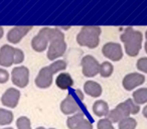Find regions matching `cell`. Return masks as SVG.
Here are the masks:
<instances>
[{
	"label": "cell",
	"instance_id": "1",
	"mask_svg": "<svg viewBox=\"0 0 147 129\" xmlns=\"http://www.w3.org/2000/svg\"><path fill=\"white\" fill-rule=\"evenodd\" d=\"M67 67V63L63 59H57L49 66L43 67L37 74L34 80V84L39 89H47L51 86L53 82V76L57 73L65 71Z\"/></svg>",
	"mask_w": 147,
	"mask_h": 129
},
{
	"label": "cell",
	"instance_id": "2",
	"mask_svg": "<svg viewBox=\"0 0 147 129\" xmlns=\"http://www.w3.org/2000/svg\"><path fill=\"white\" fill-rule=\"evenodd\" d=\"M120 39L124 43L125 53L127 55L134 57L139 55L143 41V34L141 31L136 30L133 27H127L120 35Z\"/></svg>",
	"mask_w": 147,
	"mask_h": 129
},
{
	"label": "cell",
	"instance_id": "3",
	"mask_svg": "<svg viewBox=\"0 0 147 129\" xmlns=\"http://www.w3.org/2000/svg\"><path fill=\"white\" fill-rule=\"evenodd\" d=\"M102 29L99 26L86 25L81 28L77 34V43L81 47H87L89 49H96L100 43V35Z\"/></svg>",
	"mask_w": 147,
	"mask_h": 129
},
{
	"label": "cell",
	"instance_id": "4",
	"mask_svg": "<svg viewBox=\"0 0 147 129\" xmlns=\"http://www.w3.org/2000/svg\"><path fill=\"white\" fill-rule=\"evenodd\" d=\"M85 100L84 93L81 89L74 90L67 95L61 103V111L65 115H74L82 111V102Z\"/></svg>",
	"mask_w": 147,
	"mask_h": 129
},
{
	"label": "cell",
	"instance_id": "5",
	"mask_svg": "<svg viewBox=\"0 0 147 129\" xmlns=\"http://www.w3.org/2000/svg\"><path fill=\"white\" fill-rule=\"evenodd\" d=\"M65 51H67V43L65 41V36L57 37L49 41L47 57L49 61H55L59 57H63Z\"/></svg>",
	"mask_w": 147,
	"mask_h": 129
},
{
	"label": "cell",
	"instance_id": "6",
	"mask_svg": "<svg viewBox=\"0 0 147 129\" xmlns=\"http://www.w3.org/2000/svg\"><path fill=\"white\" fill-rule=\"evenodd\" d=\"M82 73L87 78H94L99 74L100 70V63L95 57L91 55H87L83 57L81 61Z\"/></svg>",
	"mask_w": 147,
	"mask_h": 129
},
{
	"label": "cell",
	"instance_id": "7",
	"mask_svg": "<svg viewBox=\"0 0 147 129\" xmlns=\"http://www.w3.org/2000/svg\"><path fill=\"white\" fill-rule=\"evenodd\" d=\"M11 81L17 88L23 89L29 84V70L25 66H18L13 68L11 72Z\"/></svg>",
	"mask_w": 147,
	"mask_h": 129
},
{
	"label": "cell",
	"instance_id": "8",
	"mask_svg": "<svg viewBox=\"0 0 147 129\" xmlns=\"http://www.w3.org/2000/svg\"><path fill=\"white\" fill-rule=\"evenodd\" d=\"M102 53L105 57L112 61H119L123 59V49L122 45L118 43H107L103 45Z\"/></svg>",
	"mask_w": 147,
	"mask_h": 129
},
{
	"label": "cell",
	"instance_id": "9",
	"mask_svg": "<svg viewBox=\"0 0 147 129\" xmlns=\"http://www.w3.org/2000/svg\"><path fill=\"white\" fill-rule=\"evenodd\" d=\"M130 115H131L130 108H129L126 101H124V102L119 103L114 109L109 111V114L107 116V118L114 124V123H119L123 119L128 118V117H130Z\"/></svg>",
	"mask_w": 147,
	"mask_h": 129
},
{
	"label": "cell",
	"instance_id": "10",
	"mask_svg": "<svg viewBox=\"0 0 147 129\" xmlns=\"http://www.w3.org/2000/svg\"><path fill=\"white\" fill-rule=\"evenodd\" d=\"M32 29L31 25H17L10 29L7 32V41L11 45H17L21 41V39L27 35V33Z\"/></svg>",
	"mask_w": 147,
	"mask_h": 129
},
{
	"label": "cell",
	"instance_id": "11",
	"mask_svg": "<svg viewBox=\"0 0 147 129\" xmlns=\"http://www.w3.org/2000/svg\"><path fill=\"white\" fill-rule=\"evenodd\" d=\"M145 83V76L140 73H129L123 78L122 86L126 91H132Z\"/></svg>",
	"mask_w": 147,
	"mask_h": 129
},
{
	"label": "cell",
	"instance_id": "12",
	"mask_svg": "<svg viewBox=\"0 0 147 129\" xmlns=\"http://www.w3.org/2000/svg\"><path fill=\"white\" fill-rule=\"evenodd\" d=\"M20 91L15 88H8L1 96V103L7 108L14 109L17 107L20 100Z\"/></svg>",
	"mask_w": 147,
	"mask_h": 129
},
{
	"label": "cell",
	"instance_id": "13",
	"mask_svg": "<svg viewBox=\"0 0 147 129\" xmlns=\"http://www.w3.org/2000/svg\"><path fill=\"white\" fill-rule=\"evenodd\" d=\"M16 47L10 45H3L0 49V66L9 68L14 65V55Z\"/></svg>",
	"mask_w": 147,
	"mask_h": 129
},
{
	"label": "cell",
	"instance_id": "14",
	"mask_svg": "<svg viewBox=\"0 0 147 129\" xmlns=\"http://www.w3.org/2000/svg\"><path fill=\"white\" fill-rule=\"evenodd\" d=\"M49 43L47 41V38L40 31H38V33L35 36H33V38L31 39V47L36 53H42L45 49H47Z\"/></svg>",
	"mask_w": 147,
	"mask_h": 129
},
{
	"label": "cell",
	"instance_id": "15",
	"mask_svg": "<svg viewBox=\"0 0 147 129\" xmlns=\"http://www.w3.org/2000/svg\"><path fill=\"white\" fill-rule=\"evenodd\" d=\"M84 92L92 98H99L102 95V86L95 81H86L84 84Z\"/></svg>",
	"mask_w": 147,
	"mask_h": 129
},
{
	"label": "cell",
	"instance_id": "16",
	"mask_svg": "<svg viewBox=\"0 0 147 129\" xmlns=\"http://www.w3.org/2000/svg\"><path fill=\"white\" fill-rule=\"evenodd\" d=\"M55 85L61 90H67L74 86V80L69 73H59L55 79Z\"/></svg>",
	"mask_w": 147,
	"mask_h": 129
},
{
	"label": "cell",
	"instance_id": "17",
	"mask_svg": "<svg viewBox=\"0 0 147 129\" xmlns=\"http://www.w3.org/2000/svg\"><path fill=\"white\" fill-rule=\"evenodd\" d=\"M93 113L99 118H106L109 114V105L106 101L104 100H97L96 102L93 104L92 107Z\"/></svg>",
	"mask_w": 147,
	"mask_h": 129
},
{
	"label": "cell",
	"instance_id": "18",
	"mask_svg": "<svg viewBox=\"0 0 147 129\" xmlns=\"http://www.w3.org/2000/svg\"><path fill=\"white\" fill-rule=\"evenodd\" d=\"M132 100L139 106L147 104V88H140L135 90L132 94Z\"/></svg>",
	"mask_w": 147,
	"mask_h": 129
},
{
	"label": "cell",
	"instance_id": "19",
	"mask_svg": "<svg viewBox=\"0 0 147 129\" xmlns=\"http://www.w3.org/2000/svg\"><path fill=\"white\" fill-rule=\"evenodd\" d=\"M84 118H86L85 113L83 111L76 113V114L71 115V117H69L67 120V126L69 129H77V126L79 125V123L83 120Z\"/></svg>",
	"mask_w": 147,
	"mask_h": 129
},
{
	"label": "cell",
	"instance_id": "20",
	"mask_svg": "<svg viewBox=\"0 0 147 129\" xmlns=\"http://www.w3.org/2000/svg\"><path fill=\"white\" fill-rule=\"evenodd\" d=\"M14 119V115L10 110H7L4 108H0V125L6 126L12 123Z\"/></svg>",
	"mask_w": 147,
	"mask_h": 129
},
{
	"label": "cell",
	"instance_id": "21",
	"mask_svg": "<svg viewBox=\"0 0 147 129\" xmlns=\"http://www.w3.org/2000/svg\"><path fill=\"white\" fill-rule=\"evenodd\" d=\"M113 72H114V67L110 61H103L100 65V70H99V74L102 78H109L112 76Z\"/></svg>",
	"mask_w": 147,
	"mask_h": 129
},
{
	"label": "cell",
	"instance_id": "22",
	"mask_svg": "<svg viewBox=\"0 0 147 129\" xmlns=\"http://www.w3.org/2000/svg\"><path fill=\"white\" fill-rule=\"evenodd\" d=\"M137 121L135 118L128 117L118 123V129H136Z\"/></svg>",
	"mask_w": 147,
	"mask_h": 129
},
{
	"label": "cell",
	"instance_id": "23",
	"mask_svg": "<svg viewBox=\"0 0 147 129\" xmlns=\"http://www.w3.org/2000/svg\"><path fill=\"white\" fill-rule=\"evenodd\" d=\"M17 129H31L30 119L26 116H20L16 120Z\"/></svg>",
	"mask_w": 147,
	"mask_h": 129
},
{
	"label": "cell",
	"instance_id": "24",
	"mask_svg": "<svg viewBox=\"0 0 147 129\" xmlns=\"http://www.w3.org/2000/svg\"><path fill=\"white\" fill-rule=\"evenodd\" d=\"M97 129H115L114 124L108 118H101L97 123Z\"/></svg>",
	"mask_w": 147,
	"mask_h": 129
},
{
	"label": "cell",
	"instance_id": "25",
	"mask_svg": "<svg viewBox=\"0 0 147 129\" xmlns=\"http://www.w3.org/2000/svg\"><path fill=\"white\" fill-rule=\"evenodd\" d=\"M136 68L141 73L147 74V57H140L136 63Z\"/></svg>",
	"mask_w": 147,
	"mask_h": 129
},
{
	"label": "cell",
	"instance_id": "26",
	"mask_svg": "<svg viewBox=\"0 0 147 129\" xmlns=\"http://www.w3.org/2000/svg\"><path fill=\"white\" fill-rule=\"evenodd\" d=\"M126 103L128 104L129 108H130L131 115H136V114H138L139 111H140V106H139V105H137L136 103H135L134 101H133L131 98L127 99Z\"/></svg>",
	"mask_w": 147,
	"mask_h": 129
},
{
	"label": "cell",
	"instance_id": "27",
	"mask_svg": "<svg viewBox=\"0 0 147 129\" xmlns=\"http://www.w3.org/2000/svg\"><path fill=\"white\" fill-rule=\"evenodd\" d=\"M93 121L89 120L88 118H84L80 123L79 125L77 126V129H93Z\"/></svg>",
	"mask_w": 147,
	"mask_h": 129
},
{
	"label": "cell",
	"instance_id": "28",
	"mask_svg": "<svg viewBox=\"0 0 147 129\" xmlns=\"http://www.w3.org/2000/svg\"><path fill=\"white\" fill-rule=\"evenodd\" d=\"M23 61H24V53L20 49H16L14 55V65H19L23 63Z\"/></svg>",
	"mask_w": 147,
	"mask_h": 129
},
{
	"label": "cell",
	"instance_id": "29",
	"mask_svg": "<svg viewBox=\"0 0 147 129\" xmlns=\"http://www.w3.org/2000/svg\"><path fill=\"white\" fill-rule=\"evenodd\" d=\"M9 77H10V75L5 69L0 68V84H5L8 82Z\"/></svg>",
	"mask_w": 147,
	"mask_h": 129
},
{
	"label": "cell",
	"instance_id": "30",
	"mask_svg": "<svg viewBox=\"0 0 147 129\" xmlns=\"http://www.w3.org/2000/svg\"><path fill=\"white\" fill-rule=\"evenodd\" d=\"M142 115L145 117V118L147 119V105H145V107L143 108V110H142Z\"/></svg>",
	"mask_w": 147,
	"mask_h": 129
},
{
	"label": "cell",
	"instance_id": "31",
	"mask_svg": "<svg viewBox=\"0 0 147 129\" xmlns=\"http://www.w3.org/2000/svg\"><path fill=\"white\" fill-rule=\"evenodd\" d=\"M3 34H4V29H3L2 26H0V39L2 38Z\"/></svg>",
	"mask_w": 147,
	"mask_h": 129
},
{
	"label": "cell",
	"instance_id": "32",
	"mask_svg": "<svg viewBox=\"0 0 147 129\" xmlns=\"http://www.w3.org/2000/svg\"><path fill=\"white\" fill-rule=\"evenodd\" d=\"M144 49H145V53H147V41H145V43H144Z\"/></svg>",
	"mask_w": 147,
	"mask_h": 129
},
{
	"label": "cell",
	"instance_id": "33",
	"mask_svg": "<svg viewBox=\"0 0 147 129\" xmlns=\"http://www.w3.org/2000/svg\"><path fill=\"white\" fill-rule=\"evenodd\" d=\"M36 129H47V128H45V127H42V126H39V127H37Z\"/></svg>",
	"mask_w": 147,
	"mask_h": 129
},
{
	"label": "cell",
	"instance_id": "34",
	"mask_svg": "<svg viewBox=\"0 0 147 129\" xmlns=\"http://www.w3.org/2000/svg\"><path fill=\"white\" fill-rule=\"evenodd\" d=\"M145 38H146V41H147V30L145 31Z\"/></svg>",
	"mask_w": 147,
	"mask_h": 129
},
{
	"label": "cell",
	"instance_id": "35",
	"mask_svg": "<svg viewBox=\"0 0 147 129\" xmlns=\"http://www.w3.org/2000/svg\"><path fill=\"white\" fill-rule=\"evenodd\" d=\"M4 129H13L12 127H6V128H4Z\"/></svg>",
	"mask_w": 147,
	"mask_h": 129
},
{
	"label": "cell",
	"instance_id": "36",
	"mask_svg": "<svg viewBox=\"0 0 147 129\" xmlns=\"http://www.w3.org/2000/svg\"><path fill=\"white\" fill-rule=\"evenodd\" d=\"M49 129H55V128H49Z\"/></svg>",
	"mask_w": 147,
	"mask_h": 129
},
{
	"label": "cell",
	"instance_id": "37",
	"mask_svg": "<svg viewBox=\"0 0 147 129\" xmlns=\"http://www.w3.org/2000/svg\"><path fill=\"white\" fill-rule=\"evenodd\" d=\"M3 129H4V128H3Z\"/></svg>",
	"mask_w": 147,
	"mask_h": 129
}]
</instances>
